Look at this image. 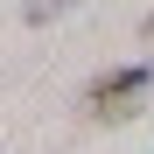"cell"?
Masks as SVG:
<instances>
[{"instance_id": "6da1fadb", "label": "cell", "mask_w": 154, "mask_h": 154, "mask_svg": "<svg viewBox=\"0 0 154 154\" xmlns=\"http://www.w3.org/2000/svg\"><path fill=\"white\" fill-rule=\"evenodd\" d=\"M147 91H154V63H119V70H105V77H91L84 112H91V119H126Z\"/></svg>"}]
</instances>
